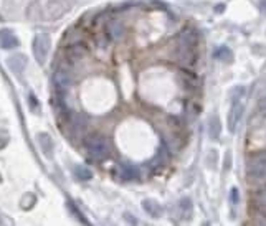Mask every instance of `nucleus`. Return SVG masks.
Instances as JSON below:
<instances>
[{
	"label": "nucleus",
	"mask_w": 266,
	"mask_h": 226,
	"mask_svg": "<svg viewBox=\"0 0 266 226\" xmlns=\"http://www.w3.org/2000/svg\"><path fill=\"white\" fill-rule=\"evenodd\" d=\"M69 9H71L69 0H50L47 4V15L52 20H56V18L65 15Z\"/></svg>",
	"instance_id": "4"
},
{
	"label": "nucleus",
	"mask_w": 266,
	"mask_h": 226,
	"mask_svg": "<svg viewBox=\"0 0 266 226\" xmlns=\"http://www.w3.org/2000/svg\"><path fill=\"white\" fill-rule=\"evenodd\" d=\"M88 154L96 160H104L109 155V142L103 135H90L85 142Z\"/></svg>",
	"instance_id": "2"
},
{
	"label": "nucleus",
	"mask_w": 266,
	"mask_h": 226,
	"mask_svg": "<svg viewBox=\"0 0 266 226\" xmlns=\"http://www.w3.org/2000/svg\"><path fill=\"white\" fill-rule=\"evenodd\" d=\"M0 47L4 50H12L18 47V38L14 35V31L9 28L0 30Z\"/></svg>",
	"instance_id": "7"
},
{
	"label": "nucleus",
	"mask_w": 266,
	"mask_h": 226,
	"mask_svg": "<svg viewBox=\"0 0 266 226\" xmlns=\"http://www.w3.org/2000/svg\"><path fill=\"white\" fill-rule=\"evenodd\" d=\"M119 175H121L123 178H134L137 175V170L132 165L123 164V165H119Z\"/></svg>",
	"instance_id": "11"
},
{
	"label": "nucleus",
	"mask_w": 266,
	"mask_h": 226,
	"mask_svg": "<svg viewBox=\"0 0 266 226\" xmlns=\"http://www.w3.org/2000/svg\"><path fill=\"white\" fill-rule=\"evenodd\" d=\"M50 47H52V40H50L48 33H38L33 38V55L40 65H43V63L47 61Z\"/></svg>",
	"instance_id": "3"
},
{
	"label": "nucleus",
	"mask_w": 266,
	"mask_h": 226,
	"mask_svg": "<svg viewBox=\"0 0 266 226\" xmlns=\"http://www.w3.org/2000/svg\"><path fill=\"white\" fill-rule=\"evenodd\" d=\"M208 132H210L212 139H218V137H220L221 125H220V119L217 116L210 117V122H208Z\"/></svg>",
	"instance_id": "9"
},
{
	"label": "nucleus",
	"mask_w": 266,
	"mask_h": 226,
	"mask_svg": "<svg viewBox=\"0 0 266 226\" xmlns=\"http://www.w3.org/2000/svg\"><path fill=\"white\" fill-rule=\"evenodd\" d=\"M242 114H243L242 98H237V99H233L230 114H228V130H230V132H235L237 130V125L240 122V119H242Z\"/></svg>",
	"instance_id": "5"
},
{
	"label": "nucleus",
	"mask_w": 266,
	"mask_h": 226,
	"mask_svg": "<svg viewBox=\"0 0 266 226\" xmlns=\"http://www.w3.org/2000/svg\"><path fill=\"white\" fill-rule=\"evenodd\" d=\"M85 53H86V50H85V47H81L80 43H73V45L68 48V56H69L71 60H80V58H83Z\"/></svg>",
	"instance_id": "10"
},
{
	"label": "nucleus",
	"mask_w": 266,
	"mask_h": 226,
	"mask_svg": "<svg viewBox=\"0 0 266 226\" xmlns=\"http://www.w3.org/2000/svg\"><path fill=\"white\" fill-rule=\"evenodd\" d=\"M53 84H55V87L60 93L68 91L69 86H71V76H69V73L66 70L55 71V74H53Z\"/></svg>",
	"instance_id": "6"
},
{
	"label": "nucleus",
	"mask_w": 266,
	"mask_h": 226,
	"mask_svg": "<svg viewBox=\"0 0 266 226\" xmlns=\"http://www.w3.org/2000/svg\"><path fill=\"white\" fill-rule=\"evenodd\" d=\"M7 65H9V68L14 73H22L25 70V66H27V56H25V55L10 56V58L7 60Z\"/></svg>",
	"instance_id": "8"
},
{
	"label": "nucleus",
	"mask_w": 266,
	"mask_h": 226,
	"mask_svg": "<svg viewBox=\"0 0 266 226\" xmlns=\"http://www.w3.org/2000/svg\"><path fill=\"white\" fill-rule=\"evenodd\" d=\"M107 31H109V35H111V38H119V36L123 35V27L119 23H111L109 27H107Z\"/></svg>",
	"instance_id": "16"
},
{
	"label": "nucleus",
	"mask_w": 266,
	"mask_h": 226,
	"mask_svg": "<svg viewBox=\"0 0 266 226\" xmlns=\"http://www.w3.org/2000/svg\"><path fill=\"white\" fill-rule=\"evenodd\" d=\"M246 175L251 182L266 180V152H259L250 157L248 164H246Z\"/></svg>",
	"instance_id": "1"
},
{
	"label": "nucleus",
	"mask_w": 266,
	"mask_h": 226,
	"mask_svg": "<svg viewBox=\"0 0 266 226\" xmlns=\"http://www.w3.org/2000/svg\"><path fill=\"white\" fill-rule=\"evenodd\" d=\"M38 142H40L42 149L45 150L47 154L52 152V149H53V142H52V137H50L48 134H40V135H38Z\"/></svg>",
	"instance_id": "14"
},
{
	"label": "nucleus",
	"mask_w": 266,
	"mask_h": 226,
	"mask_svg": "<svg viewBox=\"0 0 266 226\" xmlns=\"http://www.w3.org/2000/svg\"><path fill=\"white\" fill-rule=\"evenodd\" d=\"M232 52H230V48H226V47H220L215 50V58L217 60H221V61H230L232 60Z\"/></svg>",
	"instance_id": "15"
},
{
	"label": "nucleus",
	"mask_w": 266,
	"mask_h": 226,
	"mask_svg": "<svg viewBox=\"0 0 266 226\" xmlns=\"http://www.w3.org/2000/svg\"><path fill=\"white\" fill-rule=\"evenodd\" d=\"M74 173L80 180H91L93 178V172L88 167H83V165H76Z\"/></svg>",
	"instance_id": "12"
},
{
	"label": "nucleus",
	"mask_w": 266,
	"mask_h": 226,
	"mask_svg": "<svg viewBox=\"0 0 266 226\" xmlns=\"http://www.w3.org/2000/svg\"><path fill=\"white\" fill-rule=\"evenodd\" d=\"M258 221L266 224V205H259V211H258Z\"/></svg>",
	"instance_id": "18"
},
{
	"label": "nucleus",
	"mask_w": 266,
	"mask_h": 226,
	"mask_svg": "<svg viewBox=\"0 0 266 226\" xmlns=\"http://www.w3.org/2000/svg\"><path fill=\"white\" fill-rule=\"evenodd\" d=\"M230 198L233 205H237L240 202V193H238V188H232V193H230Z\"/></svg>",
	"instance_id": "19"
},
{
	"label": "nucleus",
	"mask_w": 266,
	"mask_h": 226,
	"mask_svg": "<svg viewBox=\"0 0 266 226\" xmlns=\"http://www.w3.org/2000/svg\"><path fill=\"white\" fill-rule=\"evenodd\" d=\"M259 10L266 12V0H259Z\"/></svg>",
	"instance_id": "20"
},
{
	"label": "nucleus",
	"mask_w": 266,
	"mask_h": 226,
	"mask_svg": "<svg viewBox=\"0 0 266 226\" xmlns=\"http://www.w3.org/2000/svg\"><path fill=\"white\" fill-rule=\"evenodd\" d=\"M144 208L147 210L149 215H152V216H159L161 213H162V208L159 206V203L152 202V200H145V202H144Z\"/></svg>",
	"instance_id": "13"
},
{
	"label": "nucleus",
	"mask_w": 266,
	"mask_h": 226,
	"mask_svg": "<svg viewBox=\"0 0 266 226\" xmlns=\"http://www.w3.org/2000/svg\"><path fill=\"white\" fill-rule=\"evenodd\" d=\"M256 203H258V205H266V187L261 188V190L258 192V195H256Z\"/></svg>",
	"instance_id": "17"
}]
</instances>
